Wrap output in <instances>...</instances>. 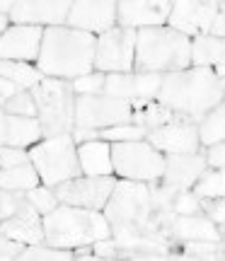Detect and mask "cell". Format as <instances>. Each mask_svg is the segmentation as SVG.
Masks as SVG:
<instances>
[{"instance_id":"obj_45","label":"cell","mask_w":225,"mask_h":261,"mask_svg":"<svg viewBox=\"0 0 225 261\" xmlns=\"http://www.w3.org/2000/svg\"><path fill=\"white\" fill-rule=\"evenodd\" d=\"M8 19H10V17L0 15V34H5V32H8Z\"/></svg>"},{"instance_id":"obj_36","label":"cell","mask_w":225,"mask_h":261,"mask_svg":"<svg viewBox=\"0 0 225 261\" xmlns=\"http://www.w3.org/2000/svg\"><path fill=\"white\" fill-rule=\"evenodd\" d=\"M107 73H87L73 80V90L78 94H104Z\"/></svg>"},{"instance_id":"obj_10","label":"cell","mask_w":225,"mask_h":261,"mask_svg":"<svg viewBox=\"0 0 225 261\" xmlns=\"http://www.w3.org/2000/svg\"><path fill=\"white\" fill-rule=\"evenodd\" d=\"M169 27L198 37H225V19L220 15L218 3H198V0H182L172 3Z\"/></svg>"},{"instance_id":"obj_4","label":"cell","mask_w":225,"mask_h":261,"mask_svg":"<svg viewBox=\"0 0 225 261\" xmlns=\"http://www.w3.org/2000/svg\"><path fill=\"white\" fill-rule=\"evenodd\" d=\"M191 63L189 37L172 27H148L136 39V73H177Z\"/></svg>"},{"instance_id":"obj_21","label":"cell","mask_w":225,"mask_h":261,"mask_svg":"<svg viewBox=\"0 0 225 261\" xmlns=\"http://www.w3.org/2000/svg\"><path fill=\"white\" fill-rule=\"evenodd\" d=\"M208 160L206 155H196V152H184V155H169L165 160V184L177 189H189L194 187L201 174L206 172Z\"/></svg>"},{"instance_id":"obj_39","label":"cell","mask_w":225,"mask_h":261,"mask_svg":"<svg viewBox=\"0 0 225 261\" xmlns=\"http://www.w3.org/2000/svg\"><path fill=\"white\" fill-rule=\"evenodd\" d=\"M22 162H29V155L22 148H5V145H0V169H10L15 165H22Z\"/></svg>"},{"instance_id":"obj_1","label":"cell","mask_w":225,"mask_h":261,"mask_svg":"<svg viewBox=\"0 0 225 261\" xmlns=\"http://www.w3.org/2000/svg\"><path fill=\"white\" fill-rule=\"evenodd\" d=\"M158 102L172 112L201 121L211 109L223 104V85L211 68H187L162 75Z\"/></svg>"},{"instance_id":"obj_48","label":"cell","mask_w":225,"mask_h":261,"mask_svg":"<svg viewBox=\"0 0 225 261\" xmlns=\"http://www.w3.org/2000/svg\"><path fill=\"white\" fill-rule=\"evenodd\" d=\"M223 240H225V230H223Z\"/></svg>"},{"instance_id":"obj_5","label":"cell","mask_w":225,"mask_h":261,"mask_svg":"<svg viewBox=\"0 0 225 261\" xmlns=\"http://www.w3.org/2000/svg\"><path fill=\"white\" fill-rule=\"evenodd\" d=\"M104 218L112 227H143L145 234H165L158 213L150 203V187L143 181H116L104 205Z\"/></svg>"},{"instance_id":"obj_34","label":"cell","mask_w":225,"mask_h":261,"mask_svg":"<svg viewBox=\"0 0 225 261\" xmlns=\"http://www.w3.org/2000/svg\"><path fill=\"white\" fill-rule=\"evenodd\" d=\"M179 189L162 184V187H150V203L155 213H172V203H174V196Z\"/></svg>"},{"instance_id":"obj_12","label":"cell","mask_w":225,"mask_h":261,"mask_svg":"<svg viewBox=\"0 0 225 261\" xmlns=\"http://www.w3.org/2000/svg\"><path fill=\"white\" fill-rule=\"evenodd\" d=\"M116 181L109 177H75L68 179L63 184L54 187L58 201L68 205H80V208H90V211H99L107 205L109 196H112Z\"/></svg>"},{"instance_id":"obj_15","label":"cell","mask_w":225,"mask_h":261,"mask_svg":"<svg viewBox=\"0 0 225 261\" xmlns=\"http://www.w3.org/2000/svg\"><path fill=\"white\" fill-rule=\"evenodd\" d=\"M68 12H70V3L66 0H22L15 3V8L10 12V19L15 24H29V27H39V24H48V27H63L68 22Z\"/></svg>"},{"instance_id":"obj_3","label":"cell","mask_w":225,"mask_h":261,"mask_svg":"<svg viewBox=\"0 0 225 261\" xmlns=\"http://www.w3.org/2000/svg\"><path fill=\"white\" fill-rule=\"evenodd\" d=\"M44 237L46 244L58 249L90 247L97 240H109L112 225L99 211L61 203L44 215Z\"/></svg>"},{"instance_id":"obj_20","label":"cell","mask_w":225,"mask_h":261,"mask_svg":"<svg viewBox=\"0 0 225 261\" xmlns=\"http://www.w3.org/2000/svg\"><path fill=\"white\" fill-rule=\"evenodd\" d=\"M44 138L39 119L17 116L0 109V145L5 148H29Z\"/></svg>"},{"instance_id":"obj_13","label":"cell","mask_w":225,"mask_h":261,"mask_svg":"<svg viewBox=\"0 0 225 261\" xmlns=\"http://www.w3.org/2000/svg\"><path fill=\"white\" fill-rule=\"evenodd\" d=\"M119 22V3L112 0H78L70 3L68 27L87 32V34H104L114 29Z\"/></svg>"},{"instance_id":"obj_8","label":"cell","mask_w":225,"mask_h":261,"mask_svg":"<svg viewBox=\"0 0 225 261\" xmlns=\"http://www.w3.org/2000/svg\"><path fill=\"white\" fill-rule=\"evenodd\" d=\"M136 102L109 94H78L75 99V133L102 130L119 123H133Z\"/></svg>"},{"instance_id":"obj_29","label":"cell","mask_w":225,"mask_h":261,"mask_svg":"<svg viewBox=\"0 0 225 261\" xmlns=\"http://www.w3.org/2000/svg\"><path fill=\"white\" fill-rule=\"evenodd\" d=\"M196 196L198 198H218L225 196V167L213 169V172H204L201 179L196 181Z\"/></svg>"},{"instance_id":"obj_30","label":"cell","mask_w":225,"mask_h":261,"mask_svg":"<svg viewBox=\"0 0 225 261\" xmlns=\"http://www.w3.org/2000/svg\"><path fill=\"white\" fill-rule=\"evenodd\" d=\"M19 259H34V261H68L73 259V252L70 249H58V247H51V244H27L24 252L19 254Z\"/></svg>"},{"instance_id":"obj_7","label":"cell","mask_w":225,"mask_h":261,"mask_svg":"<svg viewBox=\"0 0 225 261\" xmlns=\"http://www.w3.org/2000/svg\"><path fill=\"white\" fill-rule=\"evenodd\" d=\"M29 160L37 167L39 177H41V181L46 187H58V184H63L68 179H75L83 174L73 133L44 138L41 143L32 145Z\"/></svg>"},{"instance_id":"obj_46","label":"cell","mask_w":225,"mask_h":261,"mask_svg":"<svg viewBox=\"0 0 225 261\" xmlns=\"http://www.w3.org/2000/svg\"><path fill=\"white\" fill-rule=\"evenodd\" d=\"M218 8H220V15H223V19H225V3H218Z\"/></svg>"},{"instance_id":"obj_16","label":"cell","mask_w":225,"mask_h":261,"mask_svg":"<svg viewBox=\"0 0 225 261\" xmlns=\"http://www.w3.org/2000/svg\"><path fill=\"white\" fill-rule=\"evenodd\" d=\"M44 41V29L29 27V24H15L5 34H0V61H37Z\"/></svg>"},{"instance_id":"obj_37","label":"cell","mask_w":225,"mask_h":261,"mask_svg":"<svg viewBox=\"0 0 225 261\" xmlns=\"http://www.w3.org/2000/svg\"><path fill=\"white\" fill-rule=\"evenodd\" d=\"M27 203V196L19 194V191H5V189H0V220H5V218H12V215L17 213L22 205Z\"/></svg>"},{"instance_id":"obj_42","label":"cell","mask_w":225,"mask_h":261,"mask_svg":"<svg viewBox=\"0 0 225 261\" xmlns=\"http://www.w3.org/2000/svg\"><path fill=\"white\" fill-rule=\"evenodd\" d=\"M116 242H109V240H97V242H92V252L97 254V256H114L116 254Z\"/></svg>"},{"instance_id":"obj_43","label":"cell","mask_w":225,"mask_h":261,"mask_svg":"<svg viewBox=\"0 0 225 261\" xmlns=\"http://www.w3.org/2000/svg\"><path fill=\"white\" fill-rule=\"evenodd\" d=\"M19 87L15 83H10V80H5V77H0V109L5 107V102H8L12 94H17Z\"/></svg>"},{"instance_id":"obj_6","label":"cell","mask_w":225,"mask_h":261,"mask_svg":"<svg viewBox=\"0 0 225 261\" xmlns=\"http://www.w3.org/2000/svg\"><path fill=\"white\" fill-rule=\"evenodd\" d=\"M37 104V119L41 123L44 138L73 133L75 128V99L78 94L70 80L44 77L37 87L29 90Z\"/></svg>"},{"instance_id":"obj_35","label":"cell","mask_w":225,"mask_h":261,"mask_svg":"<svg viewBox=\"0 0 225 261\" xmlns=\"http://www.w3.org/2000/svg\"><path fill=\"white\" fill-rule=\"evenodd\" d=\"M172 213H177V215H196V213H201V198L196 196V191L179 189L177 196H174V203H172Z\"/></svg>"},{"instance_id":"obj_38","label":"cell","mask_w":225,"mask_h":261,"mask_svg":"<svg viewBox=\"0 0 225 261\" xmlns=\"http://www.w3.org/2000/svg\"><path fill=\"white\" fill-rule=\"evenodd\" d=\"M201 213H206L216 225H225V196L201 198Z\"/></svg>"},{"instance_id":"obj_23","label":"cell","mask_w":225,"mask_h":261,"mask_svg":"<svg viewBox=\"0 0 225 261\" xmlns=\"http://www.w3.org/2000/svg\"><path fill=\"white\" fill-rule=\"evenodd\" d=\"M80 169L87 177H109L114 172L112 145L107 140H87L78 148Z\"/></svg>"},{"instance_id":"obj_32","label":"cell","mask_w":225,"mask_h":261,"mask_svg":"<svg viewBox=\"0 0 225 261\" xmlns=\"http://www.w3.org/2000/svg\"><path fill=\"white\" fill-rule=\"evenodd\" d=\"M3 112L8 114H17V116H29V119H37V104H34V97L29 90H19L17 94H12L5 107H3Z\"/></svg>"},{"instance_id":"obj_2","label":"cell","mask_w":225,"mask_h":261,"mask_svg":"<svg viewBox=\"0 0 225 261\" xmlns=\"http://www.w3.org/2000/svg\"><path fill=\"white\" fill-rule=\"evenodd\" d=\"M97 39L87 32L73 27H48L44 29V41L37 58V68L46 77L70 80L92 73Z\"/></svg>"},{"instance_id":"obj_31","label":"cell","mask_w":225,"mask_h":261,"mask_svg":"<svg viewBox=\"0 0 225 261\" xmlns=\"http://www.w3.org/2000/svg\"><path fill=\"white\" fill-rule=\"evenodd\" d=\"M184 252L191 259H220L225 256V244L213 240H189L184 242Z\"/></svg>"},{"instance_id":"obj_17","label":"cell","mask_w":225,"mask_h":261,"mask_svg":"<svg viewBox=\"0 0 225 261\" xmlns=\"http://www.w3.org/2000/svg\"><path fill=\"white\" fill-rule=\"evenodd\" d=\"M172 3L167 0H123L119 3V24L123 29L162 27L169 19Z\"/></svg>"},{"instance_id":"obj_19","label":"cell","mask_w":225,"mask_h":261,"mask_svg":"<svg viewBox=\"0 0 225 261\" xmlns=\"http://www.w3.org/2000/svg\"><path fill=\"white\" fill-rule=\"evenodd\" d=\"M0 234L24 244L46 242V237H44V215L27 201L12 218L0 220Z\"/></svg>"},{"instance_id":"obj_9","label":"cell","mask_w":225,"mask_h":261,"mask_svg":"<svg viewBox=\"0 0 225 261\" xmlns=\"http://www.w3.org/2000/svg\"><path fill=\"white\" fill-rule=\"evenodd\" d=\"M112 162L114 172L131 181H155L165 174V158L143 140L112 145Z\"/></svg>"},{"instance_id":"obj_26","label":"cell","mask_w":225,"mask_h":261,"mask_svg":"<svg viewBox=\"0 0 225 261\" xmlns=\"http://www.w3.org/2000/svg\"><path fill=\"white\" fill-rule=\"evenodd\" d=\"M0 77L15 83L19 90H32V87H37L46 75L41 73L39 68H32V65L19 63V61H0Z\"/></svg>"},{"instance_id":"obj_22","label":"cell","mask_w":225,"mask_h":261,"mask_svg":"<svg viewBox=\"0 0 225 261\" xmlns=\"http://www.w3.org/2000/svg\"><path fill=\"white\" fill-rule=\"evenodd\" d=\"M169 232L172 237H177L182 242H189V240H213V242H220L223 240V232L216 227V223L208 218V215H174L172 218V225H169Z\"/></svg>"},{"instance_id":"obj_28","label":"cell","mask_w":225,"mask_h":261,"mask_svg":"<svg viewBox=\"0 0 225 261\" xmlns=\"http://www.w3.org/2000/svg\"><path fill=\"white\" fill-rule=\"evenodd\" d=\"M148 136V128L141 123H119V126H109V128L97 130V138L104 140H116V143H129V140H143Z\"/></svg>"},{"instance_id":"obj_27","label":"cell","mask_w":225,"mask_h":261,"mask_svg":"<svg viewBox=\"0 0 225 261\" xmlns=\"http://www.w3.org/2000/svg\"><path fill=\"white\" fill-rule=\"evenodd\" d=\"M198 140L204 145H208V148L225 140V102L218 104L216 109H211L198 121Z\"/></svg>"},{"instance_id":"obj_40","label":"cell","mask_w":225,"mask_h":261,"mask_svg":"<svg viewBox=\"0 0 225 261\" xmlns=\"http://www.w3.org/2000/svg\"><path fill=\"white\" fill-rule=\"evenodd\" d=\"M24 242H17V240H10V237H3L0 234V261L8 259H19V254L24 252Z\"/></svg>"},{"instance_id":"obj_25","label":"cell","mask_w":225,"mask_h":261,"mask_svg":"<svg viewBox=\"0 0 225 261\" xmlns=\"http://www.w3.org/2000/svg\"><path fill=\"white\" fill-rule=\"evenodd\" d=\"M39 172L37 167L29 162H22V165H15L10 169H0V189L5 191H19V194H27L29 189L39 187Z\"/></svg>"},{"instance_id":"obj_41","label":"cell","mask_w":225,"mask_h":261,"mask_svg":"<svg viewBox=\"0 0 225 261\" xmlns=\"http://www.w3.org/2000/svg\"><path fill=\"white\" fill-rule=\"evenodd\" d=\"M206 160H208V165H211V167H216V169H223L225 167V140L208 148Z\"/></svg>"},{"instance_id":"obj_47","label":"cell","mask_w":225,"mask_h":261,"mask_svg":"<svg viewBox=\"0 0 225 261\" xmlns=\"http://www.w3.org/2000/svg\"><path fill=\"white\" fill-rule=\"evenodd\" d=\"M220 85H223V99H225V77H220Z\"/></svg>"},{"instance_id":"obj_11","label":"cell","mask_w":225,"mask_h":261,"mask_svg":"<svg viewBox=\"0 0 225 261\" xmlns=\"http://www.w3.org/2000/svg\"><path fill=\"white\" fill-rule=\"evenodd\" d=\"M136 29L114 27L99 34L94 48V68L99 73H129L136 63Z\"/></svg>"},{"instance_id":"obj_18","label":"cell","mask_w":225,"mask_h":261,"mask_svg":"<svg viewBox=\"0 0 225 261\" xmlns=\"http://www.w3.org/2000/svg\"><path fill=\"white\" fill-rule=\"evenodd\" d=\"M150 145L155 150H167L169 155H184L198 150V123L194 121H172L150 130Z\"/></svg>"},{"instance_id":"obj_44","label":"cell","mask_w":225,"mask_h":261,"mask_svg":"<svg viewBox=\"0 0 225 261\" xmlns=\"http://www.w3.org/2000/svg\"><path fill=\"white\" fill-rule=\"evenodd\" d=\"M12 8H15V3H12V0H0V15H5V17H10V12H12Z\"/></svg>"},{"instance_id":"obj_24","label":"cell","mask_w":225,"mask_h":261,"mask_svg":"<svg viewBox=\"0 0 225 261\" xmlns=\"http://www.w3.org/2000/svg\"><path fill=\"white\" fill-rule=\"evenodd\" d=\"M191 63L196 68H225V37H196L191 44Z\"/></svg>"},{"instance_id":"obj_14","label":"cell","mask_w":225,"mask_h":261,"mask_svg":"<svg viewBox=\"0 0 225 261\" xmlns=\"http://www.w3.org/2000/svg\"><path fill=\"white\" fill-rule=\"evenodd\" d=\"M162 75L158 73H112L107 75L104 94L129 99V102H145L158 97Z\"/></svg>"},{"instance_id":"obj_33","label":"cell","mask_w":225,"mask_h":261,"mask_svg":"<svg viewBox=\"0 0 225 261\" xmlns=\"http://www.w3.org/2000/svg\"><path fill=\"white\" fill-rule=\"evenodd\" d=\"M24 196H27V201L34 205V208H37L41 215L51 213L54 208H58V205H61L56 191H51L48 187H34V189H29Z\"/></svg>"}]
</instances>
